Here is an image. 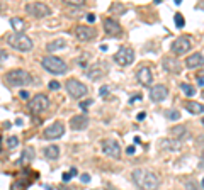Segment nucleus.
<instances>
[{
  "label": "nucleus",
  "mask_w": 204,
  "mask_h": 190,
  "mask_svg": "<svg viewBox=\"0 0 204 190\" xmlns=\"http://www.w3.org/2000/svg\"><path fill=\"white\" fill-rule=\"evenodd\" d=\"M162 65H163V70H165V71L173 73V75H179L180 73V70H182L180 63H179L173 56H165V58L162 59Z\"/></svg>",
  "instance_id": "4468645a"
},
{
  "label": "nucleus",
  "mask_w": 204,
  "mask_h": 190,
  "mask_svg": "<svg viewBox=\"0 0 204 190\" xmlns=\"http://www.w3.org/2000/svg\"><path fill=\"white\" fill-rule=\"evenodd\" d=\"M104 31H105V34H109V36H119L121 34L119 22H116V19H112V17H107L104 21Z\"/></svg>",
  "instance_id": "dca6fc26"
},
{
  "label": "nucleus",
  "mask_w": 204,
  "mask_h": 190,
  "mask_svg": "<svg viewBox=\"0 0 204 190\" xmlns=\"http://www.w3.org/2000/svg\"><path fill=\"white\" fill-rule=\"evenodd\" d=\"M185 189H187V190H199L192 180H187V182H185Z\"/></svg>",
  "instance_id": "c756f323"
},
{
  "label": "nucleus",
  "mask_w": 204,
  "mask_h": 190,
  "mask_svg": "<svg viewBox=\"0 0 204 190\" xmlns=\"http://www.w3.org/2000/svg\"><path fill=\"white\" fill-rule=\"evenodd\" d=\"M90 104H92V100H84V102H80V109H87Z\"/></svg>",
  "instance_id": "4c0bfd02"
},
{
  "label": "nucleus",
  "mask_w": 204,
  "mask_h": 190,
  "mask_svg": "<svg viewBox=\"0 0 204 190\" xmlns=\"http://www.w3.org/2000/svg\"><path fill=\"white\" fill-rule=\"evenodd\" d=\"M80 180H82V183H89V182H90V175L84 173L82 177H80Z\"/></svg>",
  "instance_id": "f704fd0d"
},
{
  "label": "nucleus",
  "mask_w": 204,
  "mask_h": 190,
  "mask_svg": "<svg viewBox=\"0 0 204 190\" xmlns=\"http://www.w3.org/2000/svg\"><path fill=\"white\" fill-rule=\"evenodd\" d=\"M7 56H9V54H7L4 49H0V66H2V63H4V61L7 59Z\"/></svg>",
  "instance_id": "473e14b6"
},
{
  "label": "nucleus",
  "mask_w": 204,
  "mask_h": 190,
  "mask_svg": "<svg viewBox=\"0 0 204 190\" xmlns=\"http://www.w3.org/2000/svg\"><path fill=\"white\" fill-rule=\"evenodd\" d=\"M185 66L187 68H201V66H204V56L201 53H194L191 54V56H187L185 58Z\"/></svg>",
  "instance_id": "a211bd4d"
},
{
  "label": "nucleus",
  "mask_w": 204,
  "mask_h": 190,
  "mask_svg": "<svg viewBox=\"0 0 204 190\" xmlns=\"http://www.w3.org/2000/svg\"><path fill=\"white\" fill-rule=\"evenodd\" d=\"M114 59H116V63L121 65V66H128V65H131L135 61V51L128 46H121L117 49V53H116Z\"/></svg>",
  "instance_id": "1a4fd4ad"
},
{
  "label": "nucleus",
  "mask_w": 204,
  "mask_h": 190,
  "mask_svg": "<svg viewBox=\"0 0 204 190\" xmlns=\"http://www.w3.org/2000/svg\"><path fill=\"white\" fill-rule=\"evenodd\" d=\"M65 87H67V92L72 95L73 99H80V97L87 95V92H89V88H87L82 82H78V80H75V78L67 80Z\"/></svg>",
  "instance_id": "423d86ee"
},
{
  "label": "nucleus",
  "mask_w": 204,
  "mask_h": 190,
  "mask_svg": "<svg viewBox=\"0 0 204 190\" xmlns=\"http://www.w3.org/2000/svg\"><path fill=\"white\" fill-rule=\"evenodd\" d=\"M26 12L29 16L36 17V19H43V17H48L51 14V9L46 4H43V2H27Z\"/></svg>",
  "instance_id": "39448f33"
},
{
  "label": "nucleus",
  "mask_w": 204,
  "mask_h": 190,
  "mask_svg": "<svg viewBox=\"0 0 204 190\" xmlns=\"http://www.w3.org/2000/svg\"><path fill=\"white\" fill-rule=\"evenodd\" d=\"M102 151H104V154H107L111 158H116V160L121 156V146L116 139H105V141H102Z\"/></svg>",
  "instance_id": "9d476101"
},
{
  "label": "nucleus",
  "mask_w": 204,
  "mask_h": 190,
  "mask_svg": "<svg viewBox=\"0 0 204 190\" xmlns=\"http://www.w3.org/2000/svg\"><path fill=\"white\" fill-rule=\"evenodd\" d=\"M160 148H162L163 151H179V149H180V141H175L172 137L162 139V141H160Z\"/></svg>",
  "instance_id": "6ab92c4d"
},
{
  "label": "nucleus",
  "mask_w": 204,
  "mask_h": 190,
  "mask_svg": "<svg viewBox=\"0 0 204 190\" xmlns=\"http://www.w3.org/2000/svg\"><path fill=\"white\" fill-rule=\"evenodd\" d=\"M185 134H187V127L185 126H175V127L170 129V136H172V139H175V141L182 139Z\"/></svg>",
  "instance_id": "aec40b11"
},
{
  "label": "nucleus",
  "mask_w": 204,
  "mask_h": 190,
  "mask_svg": "<svg viewBox=\"0 0 204 190\" xmlns=\"http://www.w3.org/2000/svg\"><path fill=\"white\" fill-rule=\"evenodd\" d=\"M180 88H182V92L187 95V97H192V95L196 94V88L191 87V85H187V83H182V85H180Z\"/></svg>",
  "instance_id": "393cba45"
},
{
  "label": "nucleus",
  "mask_w": 204,
  "mask_h": 190,
  "mask_svg": "<svg viewBox=\"0 0 204 190\" xmlns=\"http://www.w3.org/2000/svg\"><path fill=\"white\" fill-rule=\"evenodd\" d=\"M10 24H12V27L16 29V32H22L24 31V27H26V22L22 21V19H19V17H12Z\"/></svg>",
  "instance_id": "b1692460"
},
{
  "label": "nucleus",
  "mask_w": 204,
  "mask_h": 190,
  "mask_svg": "<svg viewBox=\"0 0 204 190\" xmlns=\"http://www.w3.org/2000/svg\"><path fill=\"white\" fill-rule=\"evenodd\" d=\"M133 182L140 190H158L160 187L158 177L146 168H136L133 171Z\"/></svg>",
  "instance_id": "f257e3e1"
},
{
  "label": "nucleus",
  "mask_w": 204,
  "mask_h": 190,
  "mask_svg": "<svg viewBox=\"0 0 204 190\" xmlns=\"http://www.w3.org/2000/svg\"><path fill=\"white\" fill-rule=\"evenodd\" d=\"M201 124H203V126H204V117H203V119H201Z\"/></svg>",
  "instance_id": "49530a36"
},
{
  "label": "nucleus",
  "mask_w": 204,
  "mask_h": 190,
  "mask_svg": "<svg viewBox=\"0 0 204 190\" xmlns=\"http://www.w3.org/2000/svg\"><path fill=\"white\" fill-rule=\"evenodd\" d=\"M87 22H89V24L95 22V16H94V14H89V16H87Z\"/></svg>",
  "instance_id": "58836bf2"
},
{
  "label": "nucleus",
  "mask_w": 204,
  "mask_h": 190,
  "mask_svg": "<svg viewBox=\"0 0 204 190\" xmlns=\"http://www.w3.org/2000/svg\"><path fill=\"white\" fill-rule=\"evenodd\" d=\"M44 156H46L48 160H56L58 156H60V148H58L56 144L48 146V148L44 149Z\"/></svg>",
  "instance_id": "4be33fe9"
},
{
  "label": "nucleus",
  "mask_w": 204,
  "mask_h": 190,
  "mask_svg": "<svg viewBox=\"0 0 204 190\" xmlns=\"http://www.w3.org/2000/svg\"><path fill=\"white\" fill-rule=\"evenodd\" d=\"M197 85L199 87H204V70H201V71H197Z\"/></svg>",
  "instance_id": "cd10ccee"
},
{
  "label": "nucleus",
  "mask_w": 204,
  "mask_h": 190,
  "mask_svg": "<svg viewBox=\"0 0 204 190\" xmlns=\"http://www.w3.org/2000/svg\"><path fill=\"white\" fill-rule=\"evenodd\" d=\"M201 166L204 168V153H203V158H201Z\"/></svg>",
  "instance_id": "37998d69"
},
{
  "label": "nucleus",
  "mask_w": 204,
  "mask_h": 190,
  "mask_svg": "<svg viewBox=\"0 0 204 190\" xmlns=\"http://www.w3.org/2000/svg\"><path fill=\"white\" fill-rule=\"evenodd\" d=\"M105 190H117V189H114V187H111L109 185V187H105Z\"/></svg>",
  "instance_id": "c03bdc74"
},
{
  "label": "nucleus",
  "mask_w": 204,
  "mask_h": 190,
  "mask_svg": "<svg viewBox=\"0 0 204 190\" xmlns=\"http://www.w3.org/2000/svg\"><path fill=\"white\" fill-rule=\"evenodd\" d=\"M145 117H146V114H145V112H140V114L136 116V119H138V121H143Z\"/></svg>",
  "instance_id": "ea45409f"
},
{
  "label": "nucleus",
  "mask_w": 204,
  "mask_h": 190,
  "mask_svg": "<svg viewBox=\"0 0 204 190\" xmlns=\"http://www.w3.org/2000/svg\"><path fill=\"white\" fill-rule=\"evenodd\" d=\"M67 46L65 44V41H61V39H58V41H53V42H48V51L49 53H55V51H58V49H63V48Z\"/></svg>",
  "instance_id": "5701e85b"
},
{
  "label": "nucleus",
  "mask_w": 204,
  "mask_h": 190,
  "mask_svg": "<svg viewBox=\"0 0 204 190\" xmlns=\"http://www.w3.org/2000/svg\"><path fill=\"white\" fill-rule=\"evenodd\" d=\"M65 134V124L61 121H56L53 122L51 126H48L44 129V137L46 139H58V137H61Z\"/></svg>",
  "instance_id": "9b49d317"
},
{
  "label": "nucleus",
  "mask_w": 204,
  "mask_h": 190,
  "mask_svg": "<svg viewBox=\"0 0 204 190\" xmlns=\"http://www.w3.org/2000/svg\"><path fill=\"white\" fill-rule=\"evenodd\" d=\"M99 94H100V95H107V94H109V90L105 88V87H102V88L99 90Z\"/></svg>",
  "instance_id": "a19ab883"
},
{
  "label": "nucleus",
  "mask_w": 204,
  "mask_h": 190,
  "mask_svg": "<svg viewBox=\"0 0 204 190\" xmlns=\"http://www.w3.org/2000/svg\"><path fill=\"white\" fill-rule=\"evenodd\" d=\"M191 48H192V39L189 36H179L175 41L172 42V46H170V49H172L173 54H185L191 51Z\"/></svg>",
  "instance_id": "0eeeda50"
},
{
  "label": "nucleus",
  "mask_w": 204,
  "mask_h": 190,
  "mask_svg": "<svg viewBox=\"0 0 204 190\" xmlns=\"http://www.w3.org/2000/svg\"><path fill=\"white\" fill-rule=\"evenodd\" d=\"M49 107V100L44 94H37L34 95L31 100L27 102V109L31 112H44Z\"/></svg>",
  "instance_id": "6e6552de"
},
{
  "label": "nucleus",
  "mask_w": 204,
  "mask_h": 190,
  "mask_svg": "<svg viewBox=\"0 0 204 190\" xmlns=\"http://www.w3.org/2000/svg\"><path fill=\"white\" fill-rule=\"evenodd\" d=\"M167 117H168V119H172V121H177V119H180V112L170 111V112H167Z\"/></svg>",
  "instance_id": "bb28decb"
},
{
  "label": "nucleus",
  "mask_w": 204,
  "mask_h": 190,
  "mask_svg": "<svg viewBox=\"0 0 204 190\" xmlns=\"http://www.w3.org/2000/svg\"><path fill=\"white\" fill-rule=\"evenodd\" d=\"M185 109H187L191 114H203V112H204V105H203V104L192 102V100L185 102Z\"/></svg>",
  "instance_id": "412c9836"
},
{
  "label": "nucleus",
  "mask_w": 204,
  "mask_h": 190,
  "mask_svg": "<svg viewBox=\"0 0 204 190\" xmlns=\"http://www.w3.org/2000/svg\"><path fill=\"white\" fill-rule=\"evenodd\" d=\"M135 153H136L135 146H128V148H126V154H129V156H131V154H135Z\"/></svg>",
  "instance_id": "c9c22d12"
},
{
  "label": "nucleus",
  "mask_w": 204,
  "mask_h": 190,
  "mask_svg": "<svg viewBox=\"0 0 204 190\" xmlns=\"http://www.w3.org/2000/svg\"><path fill=\"white\" fill-rule=\"evenodd\" d=\"M75 36L78 37L80 41H89L95 37V29L90 26H77L75 27Z\"/></svg>",
  "instance_id": "2eb2a0df"
},
{
  "label": "nucleus",
  "mask_w": 204,
  "mask_h": 190,
  "mask_svg": "<svg viewBox=\"0 0 204 190\" xmlns=\"http://www.w3.org/2000/svg\"><path fill=\"white\" fill-rule=\"evenodd\" d=\"M61 190H70V189H65V187H63V189H61Z\"/></svg>",
  "instance_id": "de8ad7c7"
},
{
  "label": "nucleus",
  "mask_w": 204,
  "mask_h": 190,
  "mask_svg": "<svg viewBox=\"0 0 204 190\" xmlns=\"http://www.w3.org/2000/svg\"><path fill=\"white\" fill-rule=\"evenodd\" d=\"M9 46L17 49V51H29L32 49V39L24 32H14L10 36H7Z\"/></svg>",
  "instance_id": "7ed1b4c3"
},
{
  "label": "nucleus",
  "mask_w": 204,
  "mask_h": 190,
  "mask_svg": "<svg viewBox=\"0 0 204 190\" xmlns=\"http://www.w3.org/2000/svg\"><path fill=\"white\" fill-rule=\"evenodd\" d=\"M17 137L16 136H10L9 137V141H7V146H9V148H14V146H17Z\"/></svg>",
  "instance_id": "c85d7f7f"
},
{
  "label": "nucleus",
  "mask_w": 204,
  "mask_h": 190,
  "mask_svg": "<svg viewBox=\"0 0 204 190\" xmlns=\"http://www.w3.org/2000/svg\"><path fill=\"white\" fill-rule=\"evenodd\" d=\"M63 182H65V183H68V182H70V180H72V175H70V171H65V173H63Z\"/></svg>",
  "instance_id": "72a5a7b5"
},
{
  "label": "nucleus",
  "mask_w": 204,
  "mask_h": 190,
  "mask_svg": "<svg viewBox=\"0 0 204 190\" xmlns=\"http://www.w3.org/2000/svg\"><path fill=\"white\" fill-rule=\"evenodd\" d=\"M19 97H21L22 100H27V99H29V92H27V90H22V92H21V95H19Z\"/></svg>",
  "instance_id": "e433bc0d"
},
{
  "label": "nucleus",
  "mask_w": 204,
  "mask_h": 190,
  "mask_svg": "<svg viewBox=\"0 0 204 190\" xmlns=\"http://www.w3.org/2000/svg\"><path fill=\"white\" fill-rule=\"evenodd\" d=\"M136 78H138V82H140L143 87H150L152 82H153L152 70L148 68V66H140L138 71H136Z\"/></svg>",
  "instance_id": "f8f14e48"
},
{
  "label": "nucleus",
  "mask_w": 204,
  "mask_h": 190,
  "mask_svg": "<svg viewBox=\"0 0 204 190\" xmlns=\"http://www.w3.org/2000/svg\"><path fill=\"white\" fill-rule=\"evenodd\" d=\"M150 97L153 102H163L168 97V88L165 85H155L150 88Z\"/></svg>",
  "instance_id": "ddd939ff"
},
{
  "label": "nucleus",
  "mask_w": 204,
  "mask_h": 190,
  "mask_svg": "<svg viewBox=\"0 0 204 190\" xmlns=\"http://www.w3.org/2000/svg\"><path fill=\"white\" fill-rule=\"evenodd\" d=\"M70 175H72V177H77V175H78V171H77V168H70Z\"/></svg>",
  "instance_id": "79ce46f5"
},
{
  "label": "nucleus",
  "mask_w": 204,
  "mask_h": 190,
  "mask_svg": "<svg viewBox=\"0 0 204 190\" xmlns=\"http://www.w3.org/2000/svg\"><path fill=\"white\" fill-rule=\"evenodd\" d=\"M68 5H84L85 0H65Z\"/></svg>",
  "instance_id": "7c9ffc66"
},
{
  "label": "nucleus",
  "mask_w": 204,
  "mask_h": 190,
  "mask_svg": "<svg viewBox=\"0 0 204 190\" xmlns=\"http://www.w3.org/2000/svg\"><path fill=\"white\" fill-rule=\"evenodd\" d=\"M173 21H175V26L177 27H184V24H185L182 14H175V16H173Z\"/></svg>",
  "instance_id": "a878e982"
},
{
  "label": "nucleus",
  "mask_w": 204,
  "mask_h": 190,
  "mask_svg": "<svg viewBox=\"0 0 204 190\" xmlns=\"http://www.w3.org/2000/svg\"><path fill=\"white\" fill-rule=\"evenodd\" d=\"M41 65L46 71H49L53 75H63V73H67V70H68V65L61 58H58V56H44Z\"/></svg>",
  "instance_id": "20e7f679"
},
{
  "label": "nucleus",
  "mask_w": 204,
  "mask_h": 190,
  "mask_svg": "<svg viewBox=\"0 0 204 190\" xmlns=\"http://www.w3.org/2000/svg\"><path fill=\"white\" fill-rule=\"evenodd\" d=\"M201 185H203V189H204V178H203V180H201Z\"/></svg>",
  "instance_id": "a18cd8bd"
},
{
  "label": "nucleus",
  "mask_w": 204,
  "mask_h": 190,
  "mask_svg": "<svg viewBox=\"0 0 204 190\" xmlns=\"http://www.w3.org/2000/svg\"><path fill=\"white\" fill-rule=\"evenodd\" d=\"M4 80H5V83H9L10 87H26V85H31L32 83V76L29 71L26 70H10V71H7L4 75Z\"/></svg>",
  "instance_id": "f03ea898"
},
{
  "label": "nucleus",
  "mask_w": 204,
  "mask_h": 190,
  "mask_svg": "<svg viewBox=\"0 0 204 190\" xmlns=\"http://www.w3.org/2000/svg\"><path fill=\"white\" fill-rule=\"evenodd\" d=\"M49 88H51V90H58V88H60V82L51 80V82H49Z\"/></svg>",
  "instance_id": "2f4dec72"
},
{
  "label": "nucleus",
  "mask_w": 204,
  "mask_h": 190,
  "mask_svg": "<svg viewBox=\"0 0 204 190\" xmlns=\"http://www.w3.org/2000/svg\"><path fill=\"white\" fill-rule=\"evenodd\" d=\"M89 126V117L87 116H73L72 119H70V127L73 129V131H82V129H85V127Z\"/></svg>",
  "instance_id": "f3484780"
}]
</instances>
